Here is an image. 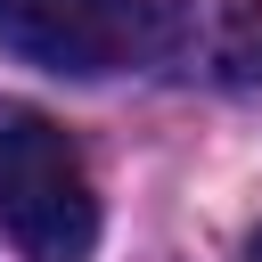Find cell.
Here are the masks:
<instances>
[{"label": "cell", "mask_w": 262, "mask_h": 262, "mask_svg": "<svg viewBox=\"0 0 262 262\" xmlns=\"http://www.w3.org/2000/svg\"><path fill=\"white\" fill-rule=\"evenodd\" d=\"M0 41L49 74H115L147 57V0H0Z\"/></svg>", "instance_id": "obj_2"}, {"label": "cell", "mask_w": 262, "mask_h": 262, "mask_svg": "<svg viewBox=\"0 0 262 262\" xmlns=\"http://www.w3.org/2000/svg\"><path fill=\"white\" fill-rule=\"evenodd\" d=\"M147 57L196 90L262 82V0H164L147 16Z\"/></svg>", "instance_id": "obj_3"}, {"label": "cell", "mask_w": 262, "mask_h": 262, "mask_svg": "<svg viewBox=\"0 0 262 262\" xmlns=\"http://www.w3.org/2000/svg\"><path fill=\"white\" fill-rule=\"evenodd\" d=\"M254 262H262V237H254Z\"/></svg>", "instance_id": "obj_4"}, {"label": "cell", "mask_w": 262, "mask_h": 262, "mask_svg": "<svg viewBox=\"0 0 262 262\" xmlns=\"http://www.w3.org/2000/svg\"><path fill=\"white\" fill-rule=\"evenodd\" d=\"M0 237L25 262H90L98 246V188L82 147L16 98H0Z\"/></svg>", "instance_id": "obj_1"}]
</instances>
